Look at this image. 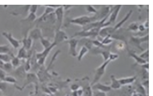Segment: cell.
I'll list each match as a JSON object with an SVG mask.
<instances>
[{"label":"cell","mask_w":153,"mask_h":96,"mask_svg":"<svg viewBox=\"0 0 153 96\" xmlns=\"http://www.w3.org/2000/svg\"><path fill=\"white\" fill-rule=\"evenodd\" d=\"M110 61L109 60H108L106 61L96 69L92 81L90 83L91 86L99 82L102 77L105 73L106 67Z\"/></svg>","instance_id":"obj_1"},{"label":"cell","mask_w":153,"mask_h":96,"mask_svg":"<svg viewBox=\"0 0 153 96\" xmlns=\"http://www.w3.org/2000/svg\"><path fill=\"white\" fill-rule=\"evenodd\" d=\"M57 44L53 41L51 45L48 48L44 49L41 52L37 53L36 55L37 63L40 65H44L46 58L51 50Z\"/></svg>","instance_id":"obj_2"},{"label":"cell","mask_w":153,"mask_h":96,"mask_svg":"<svg viewBox=\"0 0 153 96\" xmlns=\"http://www.w3.org/2000/svg\"><path fill=\"white\" fill-rule=\"evenodd\" d=\"M66 41L69 45V54L73 57H77L78 53L76 48L79 41V40L75 38H71Z\"/></svg>","instance_id":"obj_3"},{"label":"cell","mask_w":153,"mask_h":96,"mask_svg":"<svg viewBox=\"0 0 153 96\" xmlns=\"http://www.w3.org/2000/svg\"><path fill=\"white\" fill-rule=\"evenodd\" d=\"M2 35L13 48L16 49L19 47L20 43L21 42V41L14 38L12 33L7 32L4 31L2 32Z\"/></svg>","instance_id":"obj_4"},{"label":"cell","mask_w":153,"mask_h":96,"mask_svg":"<svg viewBox=\"0 0 153 96\" xmlns=\"http://www.w3.org/2000/svg\"><path fill=\"white\" fill-rule=\"evenodd\" d=\"M64 10L62 5L55 10L54 13L57 23V27L56 29H60L62 24L64 15Z\"/></svg>","instance_id":"obj_5"},{"label":"cell","mask_w":153,"mask_h":96,"mask_svg":"<svg viewBox=\"0 0 153 96\" xmlns=\"http://www.w3.org/2000/svg\"><path fill=\"white\" fill-rule=\"evenodd\" d=\"M68 39V36L65 32L60 29L56 30L53 41L58 44Z\"/></svg>","instance_id":"obj_6"},{"label":"cell","mask_w":153,"mask_h":96,"mask_svg":"<svg viewBox=\"0 0 153 96\" xmlns=\"http://www.w3.org/2000/svg\"><path fill=\"white\" fill-rule=\"evenodd\" d=\"M89 21V18L85 16H81L73 18L70 20L72 24L83 27Z\"/></svg>","instance_id":"obj_7"},{"label":"cell","mask_w":153,"mask_h":96,"mask_svg":"<svg viewBox=\"0 0 153 96\" xmlns=\"http://www.w3.org/2000/svg\"><path fill=\"white\" fill-rule=\"evenodd\" d=\"M93 90H96L105 93L109 92L111 89L110 85L103 84L99 82L91 86Z\"/></svg>","instance_id":"obj_8"},{"label":"cell","mask_w":153,"mask_h":96,"mask_svg":"<svg viewBox=\"0 0 153 96\" xmlns=\"http://www.w3.org/2000/svg\"><path fill=\"white\" fill-rule=\"evenodd\" d=\"M28 36L33 40L39 39L42 36V30L38 28H34L30 31Z\"/></svg>","instance_id":"obj_9"},{"label":"cell","mask_w":153,"mask_h":96,"mask_svg":"<svg viewBox=\"0 0 153 96\" xmlns=\"http://www.w3.org/2000/svg\"><path fill=\"white\" fill-rule=\"evenodd\" d=\"M137 76H133L119 79V81L122 86L132 84L136 80Z\"/></svg>","instance_id":"obj_10"},{"label":"cell","mask_w":153,"mask_h":96,"mask_svg":"<svg viewBox=\"0 0 153 96\" xmlns=\"http://www.w3.org/2000/svg\"><path fill=\"white\" fill-rule=\"evenodd\" d=\"M111 83L110 86L111 89H119L122 87L118 79H117L114 75L111 74L110 76Z\"/></svg>","instance_id":"obj_11"},{"label":"cell","mask_w":153,"mask_h":96,"mask_svg":"<svg viewBox=\"0 0 153 96\" xmlns=\"http://www.w3.org/2000/svg\"><path fill=\"white\" fill-rule=\"evenodd\" d=\"M23 47L27 51L31 47L33 40L29 36H25L21 41Z\"/></svg>","instance_id":"obj_12"},{"label":"cell","mask_w":153,"mask_h":96,"mask_svg":"<svg viewBox=\"0 0 153 96\" xmlns=\"http://www.w3.org/2000/svg\"><path fill=\"white\" fill-rule=\"evenodd\" d=\"M82 89V96H93V90L90 84L87 83Z\"/></svg>","instance_id":"obj_13"},{"label":"cell","mask_w":153,"mask_h":96,"mask_svg":"<svg viewBox=\"0 0 153 96\" xmlns=\"http://www.w3.org/2000/svg\"><path fill=\"white\" fill-rule=\"evenodd\" d=\"M30 5H25L19 8L16 11H13L11 12V14L13 15H22L27 12H28V9Z\"/></svg>","instance_id":"obj_14"},{"label":"cell","mask_w":153,"mask_h":96,"mask_svg":"<svg viewBox=\"0 0 153 96\" xmlns=\"http://www.w3.org/2000/svg\"><path fill=\"white\" fill-rule=\"evenodd\" d=\"M28 56L27 51L22 46L19 50L16 56L20 60L27 58Z\"/></svg>","instance_id":"obj_15"},{"label":"cell","mask_w":153,"mask_h":96,"mask_svg":"<svg viewBox=\"0 0 153 96\" xmlns=\"http://www.w3.org/2000/svg\"><path fill=\"white\" fill-rule=\"evenodd\" d=\"M11 59L10 63L11 64L13 68H17L20 65V59L18 58L16 56H15L13 54L10 55Z\"/></svg>","instance_id":"obj_16"},{"label":"cell","mask_w":153,"mask_h":96,"mask_svg":"<svg viewBox=\"0 0 153 96\" xmlns=\"http://www.w3.org/2000/svg\"><path fill=\"white\" fill-rule=\"evenodd\" d=\"M88 49L84 46H82L80 49L77 56V60L80 61L84 55L88 52Z\"/></svg>","instance_id":"obj_17"},{"label":"cell","mask_w":153,"mask_h":96,"mask_svg":"<svg viewBox=\"0 0 153 96\" xmlns=\"http://www.w3.org/2000/svg\"><path fill=\"white\" fill-rule=\"evenodd\" d=\"M45 7L44 13L39 18V21H41L44 17L51 13H53L54 12L55 9L48 7Z\"/></svg>","instance_id":"obj_18"},{"label":"cell","mask_w":153,"mask_h":96,"mask_svg":"<svg viewBox=\"0 0 153 96\" xmlns=\"http://www.w3.org/2000/svg\"><path fill=\"white\" fill-rule=\"evenodd\" d=\"M0 53L10 55L12 52L9 45L7 44L0 45Z\"/></svg>","instance_id":"obj_19"},{"label":"cell","mask_w":153,"mask_h":96,"mask_svg":"<svg viewBox=\"0 0 153 96\" xmlns=\"http://www.w3.org/2000/svg\"><path fill=\"white\" fill-rule=\"evenodd\" d=\"M25 71L24 66L20 65L16 68V73L18 76L22 78L25 76Z\"/></svg>","instance_id":"obj_20"},{"label":"cell","mask_w":153,"mask_h":96,"mask_svg":"<svg viewBox=\"0 0 153 96\" xmlns=\"http://www.w3.org/2000/svg\"><path fill=\"white\" fill-rule=\"evenodd\" d=\"M40 42L44 48L46 49L51 46L52 44L49 40L42 36L39 39Z\"/></svg>","instance_id":"obj_21"},{"label":"cell","mask_w":153,"mask_h":96,"mask_svg":"<svg viewBox=\"0 0 153 96\" xmlns=\"http://www.w3.org/2000/svg\"><path fill=\"white\" fill-rule=\"evenodd\" d=\"M36 19V14L29 13L27 17L21 21L31 23L34 21Z\"/></svg>","instance_id":"obj_22"},{"label":"cell","mask_w":153,"mask_h":96,"mask_svg":"<svg viewBox=\"0 0 153 96\" xmlns=\"http://www.w3.org/2000/svg\"><path fill=\"white\" fill-rule=\"evenodd\" d=\"M11 57L10 55L8 54L0 53V60L4 62H10Z\"/></svg>","instance_id":"obj_23"},{"label":"cell","mask_w":153,"mask_h":96,"mask_svg":"<svg viewBox=\"0 0 153 96\" xmlns=\"http://www.w3.org/2000/svg\"><path fill=\"white\" fill-rule=\"evenodd\" d=\"M3 81L12 83H15L16 82V80L14 77L10 76H6Z\"/></svg>","instance_id":"obj_24"},{"label":"cell","mask_w":153,"mask_h":96,"mask_svg":"<svg viewBox=\"0 0 153 96\" xmlns=\"http://www.w3.org/2000/svg\"><path fill=\"white\" fill-rule=\"evenodd\" d=\"M38 5H30L29 9V13L36 14L38 8Z\"/></svg>","instance_id":"obj_25"},{"label":"cell","mask_w":153,"mask_h":96,"mask_svg":"<svg viewBox=\"0 0 153 96\" xmlns=\"http://www.w3.org/2000/svg\"><path fill=\"white\" fill-rule=\"evenodd\" d=\"M93 96H107V95L105 93L96 90H93Z\"/></svg>","instance_id":"obj_26"},{"label":"cell","mask_w":153,"mask_h":96,"mask_svg":"<svg viewBox=\"0 0 153 96\" xmlns=\"http://www.w3.org/2000/svg\"><path fill=\"white\" fill-rule=\"evenodd\" d=\"M6 76V72L2 69L0 68V80L1 81H3Z\"/></svg>","instance_id":"obj_27"},{"label":"cell","mask_w":153,"mask_h":96,"mask_svg":"<svg viewBox=\"0 0 153 96\" xmlns=\"http://www.w3.org/2000/svg\"><path fill=\"white\" fill-rule=\"evenodd\" d=\"M45 7H48L53 9H56V8L61 7L62 6L61 5H55V4H49V5H44Z\"/></svg>","instance_id":"obj_28"},{"label":"cell","mask_w":153,"mask_h":96,"mask_svg":"<svg viewBox=\"0 0 153 96\" xmlns=\"http://www.w3.org/2000/svg\"><path fill=\"white\" fill-rule=\"evenodd\" d=\"M71 89L73 91H75L78 89L80 87L79 86L76 84H74L71 86Z\"/></svg>","instance_id":"obj_29"},{"label":"cell","mask_w":153,"mask_h":96,"mask_svg":"<svg viewBox=\"0 0 153 96\" xmlns=\"http://www.w3.org/2000/svg\"><path fill=\"white\" fill-rule=\"evenodd\" d=\"M148 51L147 50L146 52H144L141 55H140V56L142 58L144 59L148 57Z\"/></svg>","instance_id":"obj_30"},{"label":"cell","mask_w":153,"mask_h":96,"mask_svg":"<svg viewBox=\"0 0 153 96\" xmlns=\"http://www.w3.org/2000/svg\"><path fill=\"white\" fill-rule=\"evenodd\" d=\"M62 5L64 10H68V9L71 8L74 6V5Z\"/></svg>","instance_id":"obj_31"},{"label":"cell","mask_w":153,"mask_h":96,"mask_svg":"<svg viewBox=\"0 0 153 96\" xmlns=\"http://www.w3.org/2000/svg\"><path fill=\"white\" fill-rule=\"evenodd\" d=\"M110 59H109L110 60H114L117 58L118 56L117 55L115 54H111L109 56Z\"/></svg>","instance_id":"obj_32"},{"label":"cell","mask_w":153,"mask_h":96,"mask_svg":"<svg viewBox=\"0 0 153 96\" xmlns=\"http://www.w3.org/2000/svg\"><path fill=\"white\" fill-rule=\"evenodd\" d=\"M131 96H139V95L135 91L133 93Z\"/></svg>","instance_id":"obj_33"},{"label":"cell","mask_w":153,"mask_h":96,"mask_svg":"<svg viewBox=\"0 0 153 96\" xmlns=\"http://www.w3.org/2000/svg\"><path fill=\"white\" fill-rule=\"evenodd\" d=\"M119 96H120V95Z\"/></svg>","instance_id":"obj_34"}]
</instances>
